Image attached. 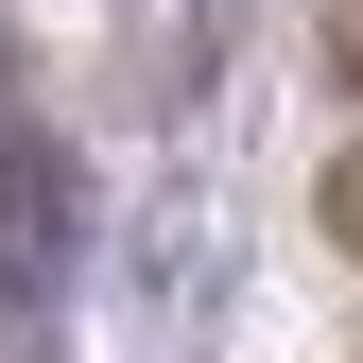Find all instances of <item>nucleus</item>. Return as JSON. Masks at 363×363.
Wrapping results in <instances>:
<instances>
[{"label": "nucleus", "instance_id": "f257e3e1", "mask_svg": "<svg viewBox=\"0 0 363 363\" xmlns=\"http://www.w3.org/2000/svg\"><path fill=\"white\" fill-rule=\"evenodd\" d=\"M69 242H86V191H69V156L35 139H0V329H52L69 311Z\"/></svg>", "mask_w": 363, "mask_h": 363}, {"label": "nucleus", "instance_id": "f03ea898", "mask_svg": "<svg viewBox=\"0 0 363 363\" xmlns=\"http://www.w3.org/2000/svg\"><path fill=\"white\" fill-rule=\"evenodd\" d=\"M311 208H329V242L363 259V156H329V191H311Z\"/></svg>", "mask_w": 363, "mask_h": 363}, {"label": "nucleus", "instance_id": "7ed1b4c3", "mask_svg": "<svg viewBox=\"0 0 363 363\" xmlns=\"http://www.w3.org/2000/svg\"><path fill=\"white\" fill-rule=\"evenodd\" d=\"M329 86H363V0H329Z\"/></svg>", "mask_w": 363, "mask_h": 363}]
</instances>
